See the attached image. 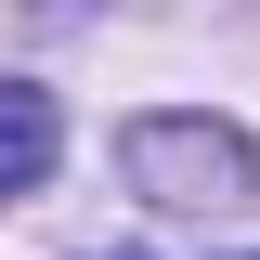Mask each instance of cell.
Here are the masks:
<instances>
[{"label":"cell","mask_w":260,"mask_h":260,"mask_svg":"<svg viewBox=\"0 0 260 260\" xmlns=\"http://www.w3.org/2000/svg\"><path fill=\"white\" fill-rule=\"evenodd\" d=\"M117 169H130V195H156V208H247L260 195V156H247V130L234 117H195V104H156V117H130V143H117Z\"/></svg>","instance_id":"obj_1"},{"label":"cell","mask_w":260,"mask_h":260,"mask_svg":"<svg viewBox=\"0 0 260 260\" xmlns=\"http://www.w3.org/2000/svg\"><path fill=\"white\" fill-rule=\"evenodd\" d=\"M0 182H13V195L52 182V91H39V78H13V91H0Z\"/></svg>","instance_id":"obj_2"},{"label":"cell","mask_w":260,"mask_h":260,"mask_svg":"<svg viewBox=\"0 0 260 260\" xmlns=\"http://www.w3.org/2000/svg\"><path fill=\"white\" fill-rule=\"evenodd\" d=\"M26 13H39V26H52V13H78V0H26Z\"/></svg>","instance_id":"obj_3"},{"label":"cell","mask_w":260,"mask_h":260,"mask_svg":"<svg viewBox=\"0 0 260 260\" xmlns=\"http://www.w3.org/2000/svg\"><path fill=\"white\" fill-rule=\"evenodd\" d=\"M117 260H130V247H117Z\"/></svg>","instance_id":"obj_4"}]
</instances>
